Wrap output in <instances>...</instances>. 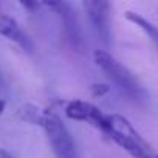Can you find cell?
Wrapping results in <instances>:
<instances>
[{"label": "cell", "instance_id": "9", "mask_svg": "<svg viewBox=\"0 0 158 158\" xmlns=\"http://www.w3.org/2000/svg\"><path fill=\"white\" fill-rule=\"evenodd\" d=\"M0 158H14L10 152H6L5 149H0Z\"/></svg>", "mask_w": 158, "mask_h": 158}, {"label": "cell", "instance_id": "11", "mask_svg": "<svg viewBox=\"0 0 158 158\" xmlns=\"http://www.w3.org/2000/svg\"><path fill=\"white\" fill-rule=\"evenodd\" d=\"M155 158H158V155H156V156H155Z\"/></svg>", "mask_w": 158, "mask_h": 158}, {"label": "cell", "instance_id": "1", "mask_svg": "<svg viewBox=\"0 0 158 158\" xmlns=\"http://www.w3.org/2000/svg\"><path fill=\"white\" fill-rule=\"evenodd\" d=\"M132 158H152L149 144L135 130L130 121L121 115H107V127L104 132Z\"/></svg>", "mask_w": 158, "mask_h": 158}, {"label": "cell", "instance_id": "10", "mask_svg": "<svg viewBox=\"0 0 158 158\" xmlns=\"http://www.w3.org/2000/svg\"><path fill=\"white\" fill-rule=\"evenodd\" d=\"M5 107H6V104H5V101L3 99H0V115L3 113V110H5Z\"/></svg>", "mask_w": 158, "mask_h": 158}, {"label": "cell", "instance_id": "3", "mask_svg": "<svg viewBox=\"0 0 158 158\" xmlns=\"http://www.w3.org/2000/svg\"><path fill=\"white\" fill-rule=\"evenodd\" d=\"M42 127L57 158H76V146L62 119L53 112H44Z\"/></svg>", "mask_w": 158, "mask_h": 158}, {"label": "cell", "instance_id": "5", "mask_svg": "<svg viewBox=\"0 0 158 158\" xmlns=\"http://www.w3.org/2000/svg\"><path fill=\"white\" fill-rule=\"evenodd\" d=\"M65 116L73 121H82L87 123L101 132H106L107 127V115H104L96 106L81 101V99H73L65 106Z\"/></svg>", "mask_w": 158, "mask_h": 158}, {"label": "cell", "instance_id": "7", "mask_svg": "<svg viewBox=\"0 0 158 158\" xmlns=\"http://www.w3.org/2000/svg\"><path fill=\"white\" fill-rule=\"evenodd\" d=\"M51 8H57L59 16L62 17L64 23H65V31L70 34L71 39H77V28H76V17L71 13V8L68 3L59 2V3H47Z\"/></svg>", "mask_w": 158, "mask_h": 158}, {"label": "cell", "instance_id": "4", "mask_svg": "<svg viewBox=\"0 0 158 158\" xmlns=\"http://www.w3.org/2000/svg\"><path fill=\"white\" fill-rule=\"evenodd\" d=\"M84 8L89 17V22L104 45L112 42V25H110V3L104 0H89L84 2Z\"/></svg>", "mask_w": 158, "mask_h": 158}, {"label": "cell", "instance_id": "2", "mask_svg": "<svg viewBox=\"0 0 158 158\" xmlns=\"http://www.w3.org/2000/svg\"><path fill=\"white\" fill-rule=\"evenodd\" d=\"M93 57H95V64L107 74V77L110 79V81L121 92H124L127 96H130L133 99H143L146 96L144 89L136 81V77L118 59H115L112 54H109L107 51L98 50V51H95Z\"/></svg>", "mask_w": 158, "mask_h": 158}, {"label": "cell", "instance_id": "8", "mask_svg": "<svg viewBox=\"0 0 158 158\" xmlns=\"http://www.w3.org/2000/svg\"><path fill=\"white\" fill-rule=\"evenodd\" d=\"M126 19H127L129 22H132L133 25H136L138 28H141L155 44H158V28H156L153 23H150L147 19H144L141 14H138V13H135V11H127V13H126Z\"/></svg>", "mask_w": 158, "mask_h": 158}, {"label": "cell", "instance_id": "6", "mask_svg": "<svg viewBox=\"0 0 158 158\" xmlns=\"http://www.w3.org/2000/svg\"><path fill=\"white\" fill-rule=\"evenodd\" d=\"M0 34L5 36L6 39L16 42L17 45H20L23 50L30 51L33 48L28 36L23 33V30L20 28V25L13 19V17H8V16H0Z\"/></svg>", "mask_w": 158, "mask_h": 158}]
</instances>
